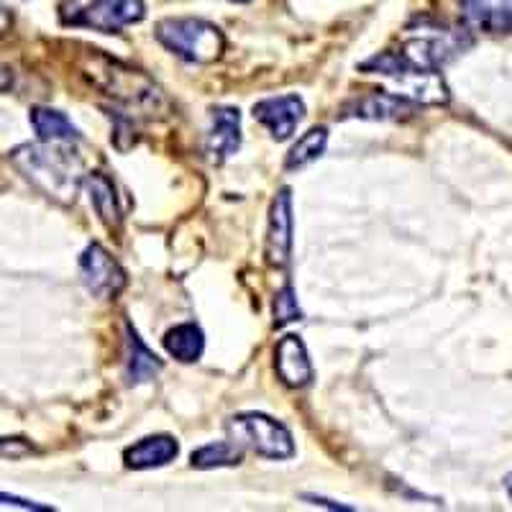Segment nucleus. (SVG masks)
Here are the masks:
<instances>
[{"instance_id": "obj_1", "label": "nucleus", "mask_w": 512, "mask_h": 512, "mask_svg": "<svg viewBox=\"0 0 512 512\" xmlns=\"http://www.w3.org/2000/svg\"><path fill=\"white\" fill-rule=\"evenodd\" d=\"M13 167L59 205H72L85 182V164L72 141L21 144L11 152Z\"/></svg>"}, {"instance_id": "obj_2", "label": "nucleus", "mask_w": 512, "mask_h": 512, "mask_svg": "<svg viewBox=\"0 0 512 512\" xmlns=\"http://www.w3.org/2000/svg\"><path fill=\"white\" fill-rule=\"evenodd\" d=\"M361 72L379 75L392 82V95L410 100L415 105H446L448 88L436 67L413 62L402 52H382L361 62Z\"/></svg>"}, {"instance_id": "obj_3", "label": "nucleus", "mask_w": 512, "mask_h": 512, "mask_svg": "<svg viewBox=\"0 0 512 512\" xmlns=\"http://www.w3.org/2000/svg\"><path fill=\"white\" fill-rule=\"evenodd\" d=\"M154 36L169 52L195 64L216 62L226 49L223 31L203 18H164L157 24Z\"/></svg>"}, {"instance_id": "obj_4", "label": "nucleus", "mask_w": 512, "mask_h": 512, "mask_svg": "<svg viewBox=\"0 0 512 512\" xmlns=\"http://www.w3.org/2000/svg\"><path fill=\"white\" fill-rule=\"evenodd\" d=\"M228 433L233 436V443L251 448L254 454L264 456V459L280 461L295 454V441H292L287 425L264 413L236 415L228 420Z\"/></svg>"}, {"instance_id": "obj_5", "label": "nucleus", "mask_w": 512, "mask_h": 512, "mask_svg": "<svg viewBox=\"0 0 512 512\" xmlns=\"http://www.w3.org/2000/svg\"><path fill=\"white\" fill-rule=\"evenodd\" d=\"M98 70L103 72V80H98L100 85L128 108L154 116L164 105L162 90L139 70H131L126 64L111 62V59H105V67H98Z\"/></svg>"}, {"instance_id": "obj_6", "label": "nucleus", "mask_w": 512, "mask_h": 512, "mask_svg": "<svg viewBox=\"0 0 512 512\" xmlns=\"http://www.w3.org/2000/svg\"><path fill=\"white\" fill-rule=\"evenodd\" d=\"M472 47V36L464 29H441V26H423L418 36H410L402 47V54L425 67H441L451 62L456 54Z\"/></svg>"}, {"instance_id": "obj_7", "label": "nucleus", "mask_w": 512, "mask_h": 512, "mask_svg": "<svg viewBox=\"0 0 512 512\" xmlns=\"http://www.w3.org/2000/svg\"><path fill=\"white\" fill-rule=\"evenodd\" d=\"M82 285L98 300H111L126 287V272L100 244H90L80 256Z\"/></svg>"}, {"instance_id": "obj_8", "label": "nucleus", "mask_w": 512, "mask_h": 512, "mask_svg": "<svg viewBox=\"0 0 512 512\" xmlns=\"http://www.w3.org/2000/svg\"><path fill=\"white\" fill-rule=\"evenodd\" d=\"M146 16L144 0H93L90 6L72 16L75 26L103 31V34H118L123 26L139 24Z\"/></svg>"}, {"instance_id": "obj_9", "label": "nucleus", "mask_w": 512, "mask_h": 512, "mask_svg": "<svg viewBox=\"0 0 512 512\" xmlns=\"http://www.w3.org/2000/svg\"><path fill=\"white\" fill-rule=\"evenodd\" d=\"M267 262L277 269H287L292 259V190L282 187L269 208L267 246H264Z\"/></svg>"}, {"instance_id": "obj_10", "label": "nucleus", "mask_w": 512, "mask_h": 512, "mask_svg": "<svg viewBox=\"0 0 512 512\" xmlns=\"http://www.w3.org/2000/svg\"><path fill=\"white\" fill-rule=\"evenodd\" d=\"M305 103L297 95H280V98L259 100L254 105V118L269 128L272 139L285 141L295 134L297 123L303 121Z\"/></svg>"}, {"instance_id": "obj_11", "label": "nucleus", "mask_w": 512, "mask_h": 512, "mask_svg": "<svg viewBox=\"0 0 512 512\" xmlns=\"http://www.w3.org/2000/svg\"><path fill=\"white\" fill-rule=\"evenodd\" d=\"M210 131L208 141H205V152L216 164H223L239 152L241 146V113L239 108H213L210 113Z\"/></svg>"}, {"instance_id": "obj_12", "label": "nucleus", "mask_w": 512, "mask_h": 512, "mask_svg": "<svg viewBox=\"0 0 512 512\" xmlns=\"http://www.w3.org/2000/svg\"><path fill=\"white\" fill-rule=\"evenodd\" d=\"M415 103L400 98V95L369 93L364 98L354 100L344 108V118H364V121H408L415 116Z\"/></svg>"}, {"instance_id": "obj_13", "label": "nucleus", "mask_w": 512, "mask_h": 512, "mask_svg": "<svg viewBox=\"0 0 512 512\" xmlns=\"http://www.w3.org/2000/svg\"><path fill=\"white\" fill-rule=\"evenodd\" d=\"M274 369H277L282 382L287 387H295V390L308 387L313 382V364H310L303 338L292 336V333L280 338V344L274 349Z\"/></svg>"}, {"instance_id": "obj_14", "label": "nucleus", "mask_w": 512, "mask_h": 512, "mask_svg": "<svg viewBox=\"0 0 512 512\" xmlns=\"http://www.w3.org/2000/svg\"><path fill=\"white\" fill-rule=\"evenodd\" d=\"M461 18L487 34H512V0H461Z\"/></svg>"}, {"instance_id": "obj_15", "label": "nucleus", "mask_w": 512, "mask_h": 512, "mask_svg": "<svg viewBox=\"0 0 512 512\" xmlns=\"http://www.w3.org/2000/svg\"><path fill=\"white\" fill-rule=\"evenodd\" d=\"M177 454H180V446L172 436H146L139 443L126 448L123 461H126L128 469L144 472V469H157V466L175 461Z\"/></svg>"}, {"instance_id": "obj_16", "label": "nucleus", "mask_w": 512, "mask_h": 512, "mask_svg": "<svg viewBox=\"0 0 512 512\" xmlns=\"http://www.w3.org/2000/svg\"><path fill=\"white\" fill-rule=\"evenodd\" d=\"M126 341H128V359H126V382L144 384L162 372V361L149 346L141 341L136 328L126 323Z\"/></svg>"}, {"instance_id": "obj_17", "label": "nucleus", "mask_w": 512, "mask_h": 512, "mask_svg": "<svg viewBox=\"0 0 512 512\" xmlns=\"http://www.w3.org/2000/svg\"><path fill=\"white\" fill-rule=\"evenodd\" d=\"M85 187H88L90 203H93L100 221L111 228V231L121 226V210H118L116 185H113L111 177L103 175V172H90V175L85 177Z\"/></svg>"}, {"instance_id": "obj_18", "label": "nucleus", "mask_w": 512, "mask_h": 512, "mask_svg": "<svg viewBox=\"0 0 512 512\" xmlns=\"http://www.w3.org/2000/svg\"><path fill=\"white\" fill-rule=\"evenodd\" d=\"M164 349L182 364H192V361H198L203 356L205 336L195 323H180V326L169 328L164 333Z\"/></svg>"}, {"instance_id": "obj_19", "label": "nucleus", "mask_w": 512, "mask_h": 512, "mask_svg": "<svg viewBox=\"0 0 512 512\" xmlns=\"http://www.w3.org/2000/svg\"><path fill=\"white\" fill-rule=\"evenodd\" d=\"M31 126L41 141H80V131L64 113L54 108H34L31 111Z\"/></svg>"}, {"instance_id": "obj_20", "label": "nucleus", "mask_w": 512, "mask_h": 512, "mask_svg": "<svg viewBox=\"0 0 512 512\" xmlns=\"http://www.w3.org/2000/svg\"><path fill=\"white\" fill-rule=\"evenodd\" d=\"M326 146H328V128L326 126L310 128L308 134H303L295 144H292L290 154H287L285 159V169L295 172V169L308 167V164H313L315 159L323 157Z\"/></svg>"}, {"instance_id": "obj_21", "label": "nucleus", "mask_w": 512, "mask_h": 512, "mask_svg": "<svg viewBox=\"0 0 512 512\" xmlns=\"http://www.w3.org/2000/svg\"><path fill=\"white\" fill-rule=\"evenodd\" d=\"M190 464L195 469H218V466H236L241 464V448L236 443H208V446L192 451Z\"/></svg>"}, {"instance_id": "obj_22", "label": "nucleus", "mask_w": 512, "mask_h": 512, "mask_svg": "<svg viewBox=\"0 0 512 512\" xmlns=\"http://www.w3.org/2000/svg\"><path fill=\"white\" fill-rule=\"evenodd\" d=\"M300 315L303 313H300V305H297L295 290H292V285L287 282V285L277 292V297H274V326H287L292 320H300Z\"/></svg>"}, {"instance_id": "obj_23", "label": "nucleus", "mask_w": 512, "mask_h": 512, "mask_svg": "<svg viewBox=\"0 0 512 512\" xmlns=\"http://www.w3.org/2000/svg\"><path fill=\"white\" fill-rule=\"evenodd\" d=\"M0 500L6 502V505H18V507H24V510H39V512L49 510L47 505H36V502L21 500V497H13V495H6V492H3V495H0Z\"/></svg>"}, {"instance_id": "obj_24", "label": "nucleus", "mask_w": 512, "mask_h": 512, "mask_svg": "<svg viewBox=\"0 0 512 512\" xmlns=\"http://www.w3.org/2000/svg\"><path fill=\"white\" fill-rule=\"evenodd\" d=\"M305 500H310L313 505H320V507H328V510H351V507H344V505H336V502H328L323 500V497H313V495H305Z\"/></svg>"}, {"instance_id": "obj_25", "label": "nucleus", "mask_w": 512, "mask_h": 512, "mask_svg": "<svg viewBox=\"0 0 512 512\" xmlns=\"http://www.w3.org/2000/svg\"><path fill=\"white\" fill-rule=\"evenodd\" d=\"M505 489H507V495H510V500H512V472L505 477Z\"/></svg>"}, {"instance_id": "obj_26", "label": "nucleus", "mask_w": 512, "mask_h": 512, "mask_svg": "<svg viewBox=\"0 0 512 512\" xmlns=\"http://www.w3.org/2000/svg\"><path fill=\"white\" fill-rule=\"evenodd\" d=\"M233 3H251V0H233Z\"/></svg>"}]
</instances>
